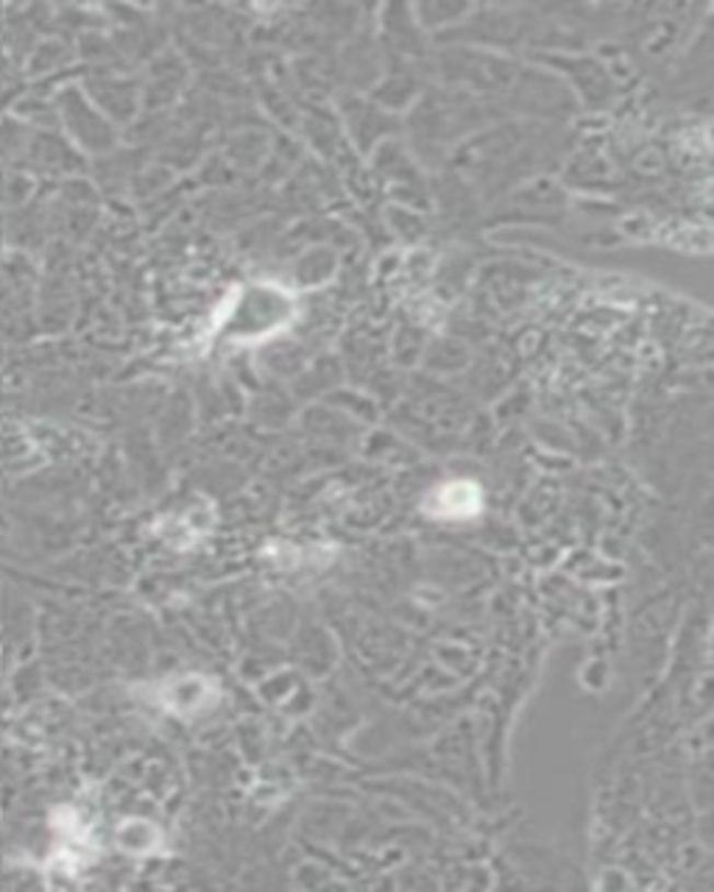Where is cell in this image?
I'll list each match as a JSON object with an SVG mask.
<instances>
[{"label":"cell","instance_id":"6da1fadb","mask_svg":"<svg viewBox=\"0 0 714 892\" xmlns=\"http://www.w3.org/2000/svg\"><path fill=\"white\" fill-rule=\"evenodd\" d=\"M483 494L469 480H452L433 489L425 500V511L438 519H472L481 514Z\"/></svg>","mask_w":714,"mask_h":892}]
</instances>
